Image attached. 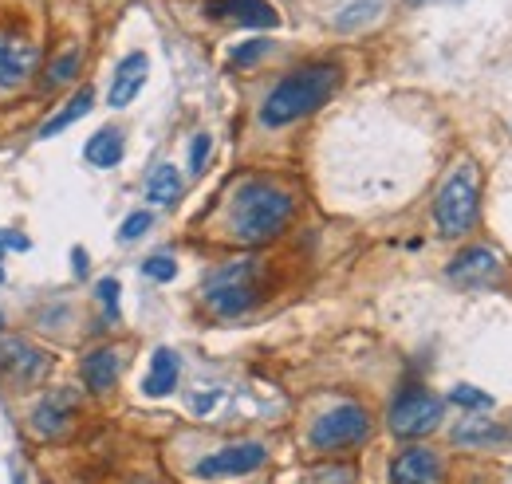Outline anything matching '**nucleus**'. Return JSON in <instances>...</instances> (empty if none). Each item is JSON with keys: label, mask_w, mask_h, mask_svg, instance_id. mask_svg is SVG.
Segmentation results:
<instances>
[{"label": "nucleus", "mask_w": 512, "mask_h": 484, "mask_svg": "<svg viewBox=\"0 0 512 484\" xmlns=\"http://www.w3.org/2000/svg\"><path fill=\"white\" fill-rule=\"evenodd\" d=\"M442 418H446V402L434 398V394H426V390H406L390 406V414H386L390 433L402 437V441H418V437L434 433L442 425Z\"/></svg>", "instance_id": "6"}, {"label": "nucleus", "mask_w": 512, "mask_h": 484, "mask_svg": "<svg viewBox=\"0 0 512 484\" xmlns=\"http://www.w3.org/2000/svg\"><path fill=\"white\" fill-rule=\"evenodd\" d=\"M146 229H150V213H142V209H138V213H130L127 221H123V229H119V241H138Z\"/></svg>", "instance_id": "26"}, {"label": "nucleus", "mask_w": 512, "mask_h": 484, "mask_svg": "<svg viewBox=\"0 0 512 484\" xmlns=\"http://www.w3.org/2000/svg\"><path fill=\"white\" fill-rule=\"evenodd\" d=\"M146 197L150 205H174L182 197V178L174 166H154L150 170V182H146Z\"/></svg>", "instance_id": "20"}, {"label": "nucleus", "mask_w": 512, "mask_h": 484, "mask_svg": "<svg viewBox=\"0 0 512 484\" xmlns=\"http://www.w3.org/2000/svg\"><path fill=\"white\" fill-rule=\"evenodd\" d=\"M501 441H505V429L485 414H465L453 425V445H501Z\"/></svg>", "instance_id": "18"}, {"label": "nucleus", "mask_w": 512, "mask_h": 484, "mask_svg": "<svg viewBox=\"0 0 512 484\" xmlns=\"http://www.w3.org/2000/svg\"><path fill=\"white\" fill-rule=\"evenodd\" d=\"M339 79H343V71H339L335 63H308V67L284 75V79L268 91V99H264V107H260V122H264L268 130H280V126H288V122L308 119L312 111H320L323 103L335 95Z\"/></svg>", "instance_id": "1"}, {"label": "nucleus", "mask_w": 512, "mask_h": 484, "mask_svg": "<svg viewBox=\"0 0 512 484\" xmlns=\"http://www.w3.org/2000/svg\"><path fill=\"white\" fill-rule=\"evenodd\" d=\"M0 374L8 382H36L48 374V359L28 343H4L0 347Z\"/></svg>", "instance_id": "12"}, {"label": "nucleus", "mask_w": 512, "mask_h": 484, "mask_svg": "<svg viewBox=\"0 0 512 484\" xmlns=\"http://www.w3.org/2000/svg\"><path fill=\"white\" fill-rule=\"evenodd\" d=\"M71 256H75V260H71V264H75V272L83 276V272H87V252H83V248H75Z\"/></svg>", "instance_id": "30"}, {"label": "nucleus", "mask_w": 512, "mask_h": 484, "mask_svg": "<svg viewBox=\"0 0 512 484\" xmlns=\"http://www.w3.org/2000/svg\"><path fill=\"white\" fill-rule=\"evenodd\" d=\"M75 67H79V52H64L60 60L52 63V71H48V87H60V83H67V79L75 75Z\"/></svg>", "instance_id": "24"}, {"label": "nucleus", "mask_w": 512, "mask_h": 484, "mask_svg": "<svg viewBox=\"0 0 512 484\" xmlns=\"http://www.w3.org/2000/svg\"><path fill=\"white\" fill-rule=\"evenodd\" d=\"M414 4H422V0H414Z\"/></svg>", "instance_id": "32"}, {"label": "nucleus", "mask_w": 512, "mask_h": 484, "mask_svg": "<svg viewBox=\"0 0 512 484\" xmlns=\"http://www.w3.org/2000/svg\"><path fill=\"white\" fill-rule=\"evenodd\" d=\"M268 52V40H249V44H241V48H233V56H229V63L233 67H253L260 56Z\"/></svg>", "instance_id": "23"}, {"label": "nucleus", "mask_w": 512, "mask_h": 484, "mask_svg": "<svg viewBox=\"0 0 512 484\" xmlns=\"http://www.w3.org/2000/svg\"><path fill=\"white\" fill-rule=\"evenodd\" d=\"M375 12H379V4L363 0V4H355V8H347V12H339V16H335V24H339V28H355L359 20H371Z\"/></svg>", "instance_id": "25"}, {"label": "nucleus", "mask_w": 512, "mask_h": 484, "mask_svg": "<svg viewBox=\"0 0 512 484\" xmlns=\"http://www.w3.org/2000/svg\"><path fill=\"white\" fill-rule=\"evenodd\" d=\"M0 331H4V319H0Z\"/></svg>", "instance_id": "31"}, {"label": "nucleus", "mask_w": 512, "mask_h": 484, "mask_svg": "<svg viewBox=\"0 0 512 484\" xmlns=\"http://www.w3.org/2000/svg\"><path fill=\"white\" fill-rule=\"evenodd\" d=\"M91 107H95V91H91V87H83V91H79V95L67 103L60 115H52V119L40 126V138H56V134H60V130H67L71 122H79L83 115H91Z\"/></svg>", "instance_id": "19"}, {"label": "nucleus", "mask_w": 512, "mask_h": 484, "mask_svg": "<svg viewBox=\"0 0 512 484\" xmlns=\"http://www.w3.org/2000/svg\"><path fill=\"white\" fill-rule=\"evenodd\" d=\"M146 83V56L142 52H130L127 60L115 67V79H111V107H127L130 99L142 91Z\"/></svg>", "instance_id": "15"}, {"label": "nucleus", "mask_w": 512, "mask_h": 484, "mask_svg": "<svg viewBox=\"0 0 512 484\" xmlns=\"http://www.w3.org/2000/svg\"><path fill=\"white\" fill-rule=\"evenodd\" d=\"M442 481V457L434 449H406L390 465V484H438Z\"/></svg>", "instance_id": "8"}, {"label": "nucleus", "mask_w": 512, "mask_h": 484, "mask_svg": "<svg viewBox=\"0 0 512 484\" xmlns=\"http://www.w3.org/2000/svg\"><path fill=\"white\" fill-rule=\"evenodd\" d=\"M268 461V449L260 441H241V445H225L209 457H201L193 465L197 481H229V477H249L253 469H260Z\"/></svg>", "instance_id": "7"}, {"label": "nucleus", "mask_w": 512, "mask_h": 484, "mask_svg": "<svg viewBox=\"0 0 512 484\" xmlns=\"http://www.w3.org/2000/svg\"><path fill=\"white\" fill-rule=\"evenodd\" d=\"M371 437V414L355 402H343V406H331L327 414L316 418L308 441L316 453H343V449H359L363 441Z\"/></svg>", "instance_id": "5"}, {"label": "nucleus", "mask_w": 512, "mask_h": 484, "mask_svg": "<svg viewBox=\"0 0 512 484\" xmlns=\"http://www.w3.org/2000/svg\"><path fill=\"white\" fill-rule=\"evenodd\" d=\"M99 300L107 303L111 319L119 315V280H99Z\"/></svg>", "instance_id": "29"}, {"label": "nucleus", "mask_w": 512, "mask_h": 484, "mask_svg": "<svg viewBox=\"0 0 512 484\" xmlns=\"http://www.w3.org/2000/svg\"><path fill=\"white\" fill-rule=\"evenodd\" d=\"M205 12H209L213 20H233V24H241V28H276V24H280L276 8L264 4V0H213Z\"/></svg>", "instance_id": "9"}, {"label": "nucleus", "mask_w": 512, "mask_h": 484, "mask_svg": "<svg viewBox=\"0 0 512 484\" xmlns=\"http://www.w3.org/2000/svg\"><path fill=\"white\" fill-rule=\"evenodd\" d=\"M142 276H150V280L166 284V280H174V276H178V264H174V256L158 252V256H150V260L142 264Z\"/></svg>", "instance_id": "22"}, {"label": "nucleus", "mask_w": 512, "mask_h": 484, "mask_svg": "<svg viewBox=\"0 0 512 484\" xmlns=\"http://www.w3.org/2000/svg\"><path fill=\"white\" fill-rule=\"evenodd\" d=\"M209 146H213V138H209V134H197V138L190 142V170H193V174H201V170H205Z\"/></svg>", "instance_id": "28"}, {"label": "nucleus", "mask_w": 512, "mask_h": 484, "mask_svg": "<svg viewBox=\"0 0 512 484\" xmlns=\"http://www.w3.org/2000/svg\"><path fill=\"white\" fill-rule=\"evenodd\" d=\"M292 193L280 189L272 182H245L233 193V205H229V229L241 244H264L276 241L288 221H292Z\"/></svg>", "instance_id": "2"}, {"label": "nucleus", "mask_w": 512, "mask_h": 484, "mask_svg": "<svg viewBox=\"0 0 512 484\" xmlns=\"http://www.w3.org/2000/svg\"><path fill=\"white\" fill-rule=\"evenodd\" d=\"M24 252V248H32V241L24 237V233H8V229H0V284H4V252Z\"/></svg>", "instance_id": "27"}, {"label": "nucleus", "mask_w": 512, "mask_h": 484, "mask_svg": "<svg viewBox=\"0 0 512 484\" xmlns=\"http://www.w3.org/2000/svg\"><path fill=\"white\" fill-rule=\"evenodd\" d=\"M178 374H182V363H178V355L174 351H154V359H150V370H146V382H142V390L150 394V398H166V394H174V386H178Z\"/></svg>", "instance_id": "17"}, {"label": "nucleus", "mask_w": 512, "mask_h": 484, "mask_svg": "<svg viewBox=\"0 0 512 484\" xmlns=\"http://www.w3.org/2000/svg\"><path fill=\"white\" fill-rule=\"evenodd\" d=\"M79 374H83V382H87L91 394H107L115 386V378H119V355L111 347H95L91 355H83Z\"/></svg>", "instance_id": "14"}, {"label": "nucleus", "mask_w": 512, "mask_h": 484, "mask_svg": "<svg viewBox=\"0 0 512 484\" xmlns=\"http://www.w3.org/2000/svg\"><path fill=\"white\" fill-rule=\"evenodd\" d=\"M71 414H75V394L52 390V394L40 398V406L32 410V429H36L40 437H60L67 425H71Z\"/></svg>", "instance_id": "13"}, {"label": "nucleus", "mask_w": 512, "mask_h": 484, "mask_svg": "<svg viewBox=\"0 0 512 484\" xmlns=\"http://www.w3.org/2000/svg\"><path fill=\"white\" fill-rule=\"evenodd\" d=\"M36 60H40V56H36V48H32L28 40L0 32V87H16V83L32 79Z\"/></svg>", "instance_id": "10"}, {"label": "nucleus", "mask_w": 512, "mask_h": 484, "mask_svg": "<svg viewBox=\"0 0 512 484\" xmlns=\"http://www.w3.org/2000/svg\"><path fill=\"white\" fill-rule=\"evenodd\" d=\"M501 276V260L489 252V248H465L453 264H449V280L465 284V288H477V284H489Z\"/></svg>", "instance_id": "11"}, {"label": "nucleus", "mask_w": 512, "mask_h": 484, "mask_svg": "<svg viewBox=\"0 0 512 484\" xmlns=\"http://www.w3.org/2000/svg\"><path fill=\"white\" fill-rule=\"evenodd\" d=\"M477 197H481V182H477V166L465 162L446 178L438 189V205H434V221L442 237H465L477 225Z\"/></svg>", "instance_id": "4"}, {"label": "nucleus", "mask_w": 512, "mask_h": 484, "mask_svg": "<svg viewBox=\"0 0 512 484\" xmlns=\"http://www.w3.org/2000/svg\"><path fill=\"white\" fill-rule=\"evenodd\" d=\"M260 292H264V268H260V260L256 256H241V260L221 264L205 280V292L201 296H205L213 315L233 319V315H245L249 307H256Z\"/></svg>", "instance_id": "3"}, {"label": "nucleus", "mask_w": 512, "mask_h": 484, "mask_svg": "<svg viewBox=\"0 0 512 484\" xmlns=\"http://www.w3.org/2000/svg\"><path fill=\"white\" fill-rule=\"evenodd\" d=\"M449 402H457V406H465V410H473V414L493 410V398H489L485 390H477V386H453V390H449Z\"/></svg>", "instance_id": "21"}, {"label": "nucleus", "mask_w": 512, "mask_h": 484, "mask_svg": "<svg viewBox=\"0 0 512 484\" xmlns=\"http://www.w3.org/2000/svg\"><path fill=\"white\" fill-rule=\"evenodd\" d=\"M123 154H127V142H123V134H119L115 126L95 130V134H91V142L83 146V158H87L91 166H99V170L119 166V162H123Z\"/></svg>", "instance_id": "16"}]
</instances>
